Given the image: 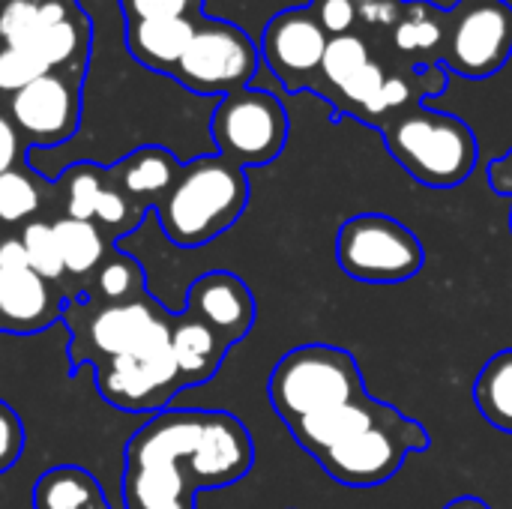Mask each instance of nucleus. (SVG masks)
Masks as SVG:
<instances>
[{"label": "nucleus", "instance_id": "1", "mask_svg": "<svg viewBox=\"0 0 512 509\" xmlns=\"http://www.w3.org/2000/svg\"><path fill=\"white\" fill-rule=\"evenodd\" d=\"M204 411H159L126 444L123 509H195L189 456L198 444Z\"/></svg>", "mask_w": 512, "mask_h": 509}, {"label": "nucleus", "instance_id": "2", "mask_svg": "<svg viewBox=\"0 0 512 509\" xmlns=\"http://www.w3.org/2000/svg\"><path fill=\"white\" fill-rule=\"evenodd\" d=\"M249 192L246 168L213 153L186 162L177 183L153 210L174 246L201 249L243 216Z\"/></svg>", "mask_w": 512, "mask_h": 509}, {"label": "nucleus", "instance_id": "3", "mask_svg": "<svg viewBox=\"0 0 512 509\" xmlns=\"http://www.w3.org/2000/svg\"><path fill=\"white\" fill-rule=\"evenodd\" d=\"M63 321L72 327V375L81 366L96 369L105 360L126 354H153L171 348V324L174 315L162 309L150 294L132 303H93L87 297H75L63 306Z\"/></svg>", "mask_w": 512, "mask_h": 509}, {"label": "nucleus", "instance_id": "4", "mask_svg": "<svg viewBox=\"0 0 512 509\" xmlns=\"http://www.w3.org/2000/svg\"><path fill=\"white\" fill-rule=\"evenodd\" d=\"M387 153L429 189H453L465 183L480 159L474 129L447 111H432L426 105L390 120L384 129Z\"/></svg>", "mask_w": 512, "mask_h": 509}, {"label": "nucleus", "instance_id": "5", "mask_svg": "<svg viewBox=\"0 0 512 509\" xmlns=\"http://www.w3.org/2000/svg\"><path fill=\"white\" fill-rule=\"evenodd\" d=\"M267 396L273 411L291 426L366 396V387L351 351L336 345H303L276 363Z\"/></svg>", "mask_w": 512, "mask_h": 509}, {"label": "nucleus", "instance_id": "6", "mask_svg": "<svg viewBox=\"0 0 512 509\" xmlns=\"http://www.w3.org/2000/svg\"><path fill=\"white\" fill-rule=\"evenodd\" d=\"M336 264L357 282L396 285L423 270L426 249L399 219L387 213H357L336 231Z\"/></svg>", "mask_w": 512, "mask_h": 509}, {"label": "nucleus", "instance_id": "7", "mask_svg": "<svg viewBox=\"0 0 512 509\" xmlns=\"http://www.w3.org/2000/svg\"><path fill=\"white\" fill-rule=\"evenodd\" d=\"M216 153L240 168L270 165L288 144V111L267 90H237L219 99L210 117Z\"/></svg>", "mask_w": 512, "mask_h": 509}, {"label": "nucleus", "instance_id": "8", "mask_svg": "<svg viewBox=\"0 0 512 509\" xmlns=\"http://www.w3.org/2000/svg\"><path fill=\"white\" fill-rule=\"evenodd\" d=\"M258 63L261 51L243 27L219 18H198L174 78L192 93L228 96L249 87Z\"/></svg>", "mask_w": 512, "mask_h": 509}, {"label": "nucleus", "instance_id": "9", "mask_svg": "<svg viewBox=\"0 0 512 509\" xmlns=\"http://www.w3.org/2000/svg\"><path fill=\"white\" fill-rule=\"evenodd\" d=\"M429 450V432L408 420V417H393L363 435H354L327 453H321L315 462L339 483L348 489H375L396 477L411 453Z\"/></svg>", "mask_w": 512, "mask_h": 509}, {"label": "nucleus", "instance_id": "10", "mask_svg": "<svg viewBox=\"0 0 512 509\" xmlns=\"http://www.w3.org/2000/svg\"><path fill=\"white\" fill-rule=\"evenodd\" d=\"M512 57V6L507 0H459L450 9L441 63L462 78H489Z\"/></svg>", "mask_w": 512, "mask_h": 509}, {"label": "nucleus", "instance_id": "11", "mask_svg": "<svg viewBox=\"0 0 512 509\" xmlns=\"http://www.w3.org/2000/svg\"><path fill=\"white\" fill-rule=\"evenodd\" d=\"M66 297L27 261L18 234L0 231V333L33 336L63 321Z\"/></svg>", "mask_w": 512, "mask_h": 509}, {"label": "nucleus", "instance_id": "12", "mask_svg": "<svg viewBox=\"0 0 512 509\" xmlns=\"http://www.w3.org/2000/svg\"><path fill=\"white\" fill-rule=\"evenodd\" d=\"M99 396L126 414H159L183 390L180 369L171 348L153 354H126L99 363L96 369Z\"/></svg>", "mask_w": 512, "mask_h": 509}, {"label": "nucleus", "instance_id": "13", "mask_svg": "<svg viewBox=\"0 0 512 509\" xmlns=\"http://www.w3.org/2000/svg\"><path fill=\"white\" fill-rule=\"evenodd\" d=\"M330 36L318 24L309 6H291L276 12L261 33V60L279 78L288 93L315 90Z\"/></svg>", "mask_w": 512, "mask_h": 509}, {"label": "nucleus", "instance_id": "14", "mask_svg": "<svg viewBox=\"0 0 512 509\" xmlns=\"http://www.w3.org/2000/svg\"><path fill=\"white\" fill-rule=\"evenodd\" d=\"M9 120L15 129L39 147H57L78 132L81 96L78 87L57 75L45 72L9 99Z\"/></svg>", "mask_w": 512, "mask_h": 509}, {"label": "nucleus", "instance_id": "15", "mask_svg": "<svg viewBox=\"0 0 512 509\" xmlns=\"http://www.w3.org/2000/svg\"><path fill=\"white\" fill-rule=\"evenodd\" d=\"M255 465L249 429L228 411H204L198 444L186 462L195 489H225L240 483Z\"/></svg>", "mask_w": 512, "mask_h": 509}, {"label": "nucleus", "instance_id": "16", "mask_svg": "<svg viewBox=\"0 0 512 509\" xmlns=\"http://www.w3.org/2000/svg\"><path fill=\"white\" fill-rule=\"evenodd\" d=\"M192 318L204 321L213 333L222 336L228 348L243 342L255 324L258 306L249 291V285L228 273V270H213L198 276L189 291H186V309Z\"/></svg>", "mask_w": 512, "mask_h": 509}, {"label": "nucleus", "instance_id": "17", "mask_svg": "<svg viewBox=\"0 0 512 509\" xmlns=\"http://www.w3.org/2000/svg\"><path fill=\"white\" fill-rule=\"evenodd\" d=\"M399 417V408L387 405V402H378L372 399L369 393L342 405V408H333V411H324V414H312V417H303L297 423H291V438L312 456L318 459L321 453H327L330 447L354 438V435H363L387 420Z\"/></svg>", "mask_w": 512, "mask_h": 509}, {"label": "nucleus", "instance_id": "18", "mask_svg": "<svg viewBox=\"0 0 512 509\" xmlns=\"http://www.w3.org/2000/svg\"><path fill=\"white\" fill-rule=\"evenodd\" d=\"M180 171H183V162L171 150H165L159 144H147V147L132 150L129 156H123L108 171V180L120 192H126L132 201L153 210L168 195V189L177 183Z\"/></svg>", "mask_w": 512, "mask_h": 509}, {"label": "nucleus", "instance_id": "19", "mask_svg": "<svg viewBox=\"0 0 512 509\" xmlns=\"http://www.w3.org/2000/svg\"><path fill=\"white\" fill-rule=\"evenodd\" d=\"M447 27L450 9H438L429 0L405 3L399 21L393 24V48L402 54V63L438 66L447 45Z\"/></svg>", "mask_w": 512, "mask_h": 509}, {"label": "nucleus", "instance_id": "20", "mask_svg": "<svg viewBox=\"0 0 512 509\" xmlns=\"http://www.w3.org/2000/svg\"><path fill=\"white\" fill-rule=\"evenodd\" d=\"M198 18H147V21H129L126 24V45L129 54L153 69L174 75L177 63L183 60L189 39L195 33Z\"/></svg>", "mask_w": 512, "mask_h": 509}, {"label": "nucleus", "instance_id": "21", "mask_svg": "<svg viewBox=\"0 0 512 509\" xmlns=\"http://www.w3.org/2000/svg\"><path fill=\"white\" fill-rule=\"evenodd\" d=\"M171 351H174L180 381L186 390V387L207 384L219 372L231 348L204 321L192 318L189 312H180L174 315V324H171Z\"/></svg>", "mask_w": 512, "mask_h": 509}, {"label": "nucleus", "instance_id": "22", "mask_svg": "<svg viewBox=\"0 0 512 509\" xmlns=\"http://www.w3.org/2000/svg\"><path fill=\"white\" fill-rule=\"evenodd\" d=\"M33 509H111L102 483L78 468V465H57L33 483Z\"/></svg>", "mask_w": 512, "mask_h": 509}, {"label": "nucleus", "instance_id": "23", "mask_svg": "<svg viewBox=\"0 0 512 509\" xmlns=\"http://www.w3.org/2000/svg\"><path fill=\"white\" fill-rule=\"evenodd\" d=\"M54 234L60 243L66 276H72V279H93V273L111 252L108 237L90 219L60 216V219H54Z\"/></svg>", "mask_w": 512, "mask_h": 509}, {"label": "nucleus", "instance_id": "24", "mask_svg": "<svg viewBox=\"0 0 512 509\" xmlns=\"http://www.w3.org/2000/svg\"><path fill=\"white\" fill-rule=\"evenodd\" d=\"M474 402L489 426L512 435V348L486 360L474 381Z\"/></svg>", "mask_w": 512, "mask_h": 509}, {"label": "nucleus", "instance_id": "25", "mask_svg": "<svg viewBox=\"0 0 512 509\" xmlns=\"http://www.w3.org/2000/svg\"><path fill=\"white\" fill-rule=\"evenodd\" d=\"M141 297H147V276H144L141 261L120 249H111L90 279L87 300L117 306V303H132Z\"/></svg>", "mask_w": 512, "mask_h": 509}, {"label": "nucleus", "instance_id": "26", "mask_svg": "<svg viewBox=\"0 0 512 509\" xmlns=\"http://www.w3.org/2000/svg\"><path fill=\"white\" fill-rule=\"evenodd\" d=\"M42 207L39 186L24 168L0 174V231L24 228Z\"/></svg>", "mask_w": 512, "mask_h": 509}, {"label": "nucleus", "instance_id": "27", "mask_svg": "<svg viewBox=\"0 0 512 509\" xmlns=\"http://www.w3.org/2000/svg\"><path fill=\"white\" fill-rule=\"evenodd\" d=\"M21 249L30 261V267L51 285H60L66 279V267H63V255H60V243L54 234V222L45 219H30L21 231H18Z\"/></svg>", "mask_w": 512, "mask_h": 509}, {"label": "nucleus", "instance_id": "28", "mask_svg": "<svg viewBox=\"0 0 512 509\" xmlns=\"http://www.w3.org/2000/svg\"><path fill=\"white\" fill-rule=\"evenodd\" d=\"M81 45H84L81 27H78L72 18H66V21H60V24H51V27L39 30V33H36L27 45H21V48H27V51L45 66V72H54L57 66H66V63L81 51Z\"/></svg>", "mask_w": 512, "mask_h": 509}, {"label": "nucleus", "instance_id": "29", "mask_svg": "<svg viewBox=\"0 0 512 509\" xmlns=\"http://www.w3.org/2000/svg\"><path fill=\"white\" fill-rule=\"evenodd\" d=\"M105 186H108V171L105 168H99L93 162L72 165L66 171V216L93 222Z\"/></svg>", "mask_w": 512, "mask_h": 509}, {"label": "nucleus", "instance_id": "30", "mask_svg": "<svg viewBox=\"0 0 512 509\" xmlns=\"http://www.w3.org/2000/svg\"><path fill=\"white\" fill-rule=\"evenodd\" d=\"M144 216H147V207H141L138 201H132L126 192H120L108 180V186H105V192L99 198V207H96L93 222L102 228V234L108 231L111 237H126V234H132L144 222Z\"/></svg>", "mask_w": 512, "mask_h": 509}, {"label": "nucleus", "instance_id": "31", "mask_svg": "<svg viewBox=\"0 0 512 509\" xmlns=\"http://www.w3.org/2000/svg\"><path fill=\"white\" fill-rule=\"evenodd\" d=\"M39 30H45L42 0H9L0 9V39L6 45H27Z\"/></svg>", "mask_w": 512, "mask_h": 509}, {"label": "nucleus", "instance_id": "32", "mask_svg": "<svg viewBox=\"0 0 512 509\" xmlns=\"http://www.w3.org/2000/svg\"><path fill=\"white\" fill-rule=\"evenodd\" d=\"M45 75V66L21 45H3L0 48V93H18L30 81Z\"/></svg>", "mask_w": 512, "mask_h": 509}, {"label": "nucleus", "instance_id": "33", "mask_svg": "<svg viewBox=\"0 0 512 509\" xmlns=\"http://www.w3.org/2000/svg\"><path fill=\"white\" fill-rule=\"evenodd\" d=\"M129 21L147 18H204V0H120Z\"/></svg>", "mask_w": 512, "mask_h": 509}, {"label": "nucleus", "instance_id": "34", "mask_svg": "<svg viewBox=\"0 0 512 509\" xmlns=\"http://www.w3.org/2000/svg\"><path fill=\"white\" fill-rule=\"evenodd\" d=\"M312 15L318 18V24L324 27V33L333 36H345L354 33L357 21H360V6L357 0H312L309 3Z\"/></svg>", "mask_w": 512, "mask_h": 509}, {"label": "nucleus", "instance_id": "35", "mask_svg": "<svg viewBox=\"0 0 512 509\" xmlns=\"http://www.w3.org/2000/svg\"><path fill=\"white\" fill-rule=\"evenodd\" d=\"M24 453V423L21 417L0 399V474L9 471Z\"/></svg>", "mask_w": 512, "mask_h": 509}, {"label": "nucleus", "instance_id": "36", "mask_svg": "<svg viewBox=\"0 0 512 509\" xmlns=\"http://www.w3.org/2000/svg\"><path fill=\"white\" fill-rule=\"evenodd\" d=\"M357 6H360V18L366 24H372V27H390L393 30V24L399 21L405 3L402 0H363Z\"/></svg>", "mask_w": 512, "mask_h": 509}, {"label": "nucleus", "instance_id": "37", "mask_svg": "<svg viewBox=\"0 0 512 509\" xmlns=\"http://www.w3.org/2000/svg\"><path fill=\"white\" fill-rule=\"evenodd\" d=\"M24 147H21V132L15 129V123L9 117L0 114V174L18 168Z\"/></svg>", "mask_w": 512, "mask_h": 509}, {"label": "nucleus", "instance_id": "38", "mask_svg": "<svg viewBox=\"0 0 512 509\" xmlns=\"http://www.w3.org/2000/svg\"><path fill=\"white\" fill-rule=\"evenodd\" d=\"M489 186H492L498 195L512 198V147L504 156H498V159L489 165Z\"/></svg>", "mask_w": 512, "mask_h": 509}, {"label": "nucleus", "instance_id": "39", "mask_svg": "<svg viewBox=\"0 0 512 509\" xmlns=\"http://www.w3.org/2000/svg\"><path fill=\"white\" fill-rule=\"evenodd\" d=\"M444 509H492L486 501H480V498H474V495H465V498H456V501H450Z\"/></svg>", "mask_w": 512, "mask_h": 509}, {"label": "nucleus", "instance_id": "40", "mask_svg": "<svg viewBox=\"0 0 512 509\" xmlns=\"http://www.w3.org/2000/svg\"><path fill=\"white\" fill-rule=\"evenodd\" d=\"M510 231H512V213H510Z\"/></svg>", "mask_w": 512, "mask_h": 509}]
</instances>
